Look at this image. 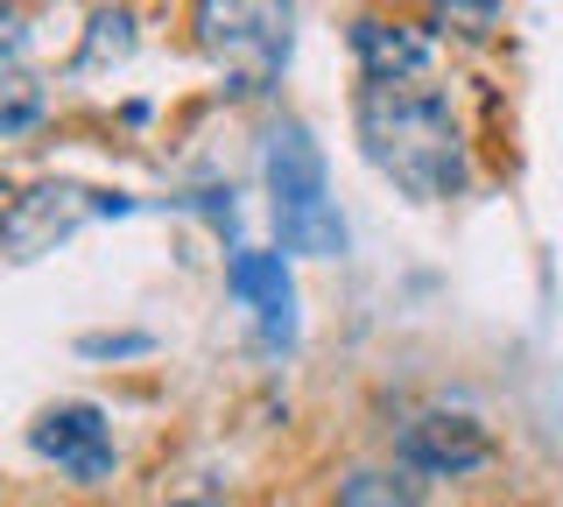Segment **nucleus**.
<instances>
[{"mask_svg":"<svg viewBox=\"0 0 563 507\" xmlns=\"http://www.w3.org/2000/svg\"><path fill=\"white\" fill-rule=\"evenodd\" d=\"M360 148L395 190L422 205H444L465 190V134L437 85H366L360 92Z\"/></svg>","mask_w":563,"mask_h":507,"instance_id":"obj_1","label":"nucleus"},{"mask_svg":"<svg viewBox=\"0 0 563 507\" xmlns=\"http://www.w3.org/2000/svg\"><path fill=\"white\" fill-rule=\"evenodd\" d=\"M190 29H198V49L233 85H246V92H268V85L289 71L296 0H198Z\"/></svg>","mask_w":563,"mask_h":507,"instance_id":"obj_2","label":"nucleus"},{"mask_svg":"<svg viewBox=\"0 0 563 507\" xmlns=\"http://www.w3.org/2000/svg\"><path fill=\"white\" fill-rule=\"evenodd\" d=\"M268 198H275V233L289 254H345V219L324 198V155L303 128L268 134Z\"/></svg>","mask_w":563,"mask_h":507,"instance_id":"obj_3","label":"nucleus"},{"mask_svg":"<svg viewBox=\"0 0 563 507\" xmlns=\"http://www.w3.org/2000/svg\"><path fill=\"white\" fill-rule=\"evenodd\" d=\"M35 451H43L57 472H70L78 486H99L106 472H113V430H106V416L92 401H64V409L35 416Z\"/></svg>","mask_w":563,"mask_h":507,"instance_id":"obj_4","label":"nucleus"},{"mask_svg":"<svg viewBox=\"0 0 563 507\" xmlns=\"http://www.w3.org/2000/svg\"><path fill=\"white\" fill-rule=\"evenodd\" d=\"M352 57H360L366 85H409V78H430L437 36L422 22H401V14H360L352 22Z\"/></svg>","mask_w":563,"mask_h":507,"instance_id":"obj_5","label":"nucleus"},{"mask_svg":"<svg viewBox=\"0 0 563 507\" xmlns=\"http://www.w3.org/2000/svg\"><path fill=\"white\" fill-rule=\"evenodd\" d=\"M486 459H493V444H486V430L472 423V416L430 409V416H416V423L401 430V465L430 472V480H465V472H479Z\"/></svg>","mask_w":563,"mask_h":507,"instance_id":"obj_6","label":"nucleus"},{"mask_svg":"<svg viewBox=\"0 0 563 507\" xmlns=\"http://www.w3.org/2000/svg\"><path fill=\"white\" fill-rule=\"evenodd\" d=\"M106 205L120 212V198H92V190H70V184H43V190H29V198L8 212L0 240H8V254H14V261H35V254L49 247V240H64L85 212H106Z\"/></svg>","mask_w":563,"mask_h":507,"instance_id":"obj_7","label":"nucleus"},{"mask_svg":"<svg viewBox=\"0 0 563 507\" xmlns=\"http://www.w3.org/2000/svg\"><path fill=\"white\" fill-rule=\"evenodd\" d=\"M225 283H233V296L261 318L268 345H289V339H296V289H289V268H282V254L240 247L233 268H225Z\"/></svg>","mask_w":563,"mask_h":507,"instance_id":"obj_8","label":"nucleus"},{"mask_svg":"<svg viewBox=\"0 0 563 507\" xmlns=\"http://www.w3.org/2000/svg\"><path fill=\"white\" fill-rule=\"evenodd\" d=\"M43 113H49V92L35 85L29 71H8L0 64V142H22V134L43 128Z\"/></svg>","mask_w":563,"mask_h":507,"instance_id":"obj_9","label":"nucleus"},{"mask_svg":"<svg viewBox=\"0 0 563 507\" xmlns=\"http://www.w3.org/2000/svg\"><path fill=\"white\" fill-rule=\"evenodd\" d=\"M339 507H422L409 472H352L339 486Z\"/></svg>","mask_w":563,"mask_h":507,"instance_id":"obj_10","label":"nucleus"},{"mask_svg":"<svg viewBox=\"0 0 563 507\" xmlns=\"http://www.w3.org/2000/svg\"><path fill=\"white\" fill-rule=\"evenodd\" d=\"M507 0H437V14H444V29H457V36H493V22H500Z\"/></svg>","mask_w":563,"mask_h":507,"instance_id":"obj_11","label":"nucleus"},{"mask_svg":"<svg viewBox=\"0 0 563 507\" xmlns=\"http://www.w3.org/2000/svg\"><path fill=\"white\" fill-rule=\"evenodd\" d=\"M128 49H134V22L120 8L99 14V22H92V43H85V64H120Z\"/></svg>","mask_w":563,"mask_h":507,"instance_id":"obj_12","label":"nucleus"},{"mask_svg":"<svg viewBox=\"0 0 563 507\" xmlns=\"http://www.w3.org/2000/svg\"><path fill=\"white\" fill-rule=\"evenodd\" d=\"M22 49V14H14V0H0V64Z\"/></svg>","mask_w":563,"mask_h":507,"instance_id":"obj_13","label":"nucleus"},{"mask_svg":"<svg viewBox=\"0 0 563 507\" xmlns=\"http://www.w3.org/2000/svg\"><path fill=\"white\" fill-rule=\"evenodd\" d=\"M8 212H14V205H8V190H0V225H8Z\"/></svg>","mask_w":563,"mask_h":507,"instance_id":"obj_14","label":"nucleus"}]
</instances>
